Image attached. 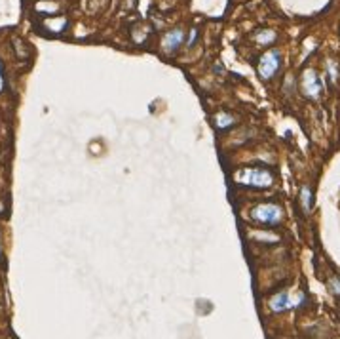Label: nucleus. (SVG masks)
<instances>
[{
    "instance_id": "obj_12",
    "label": "nucleus",
    "mask_w": 340,
    "mask_h": 339,
    "mask_svg": "<svg viewBox=\"0 0 340 339\" xmlns=\"http://www.w3.org/2000/svg\"><path fill=\"white\" fill-rule=\"evenodd\" d=\"M4 88V76H2V67H0V91Z\"/></svg>"
},
{
    "instance_id": "obj_3",
    "label": "nucleus",
    "mask_w": 340,
    "mask_h": 339,
    "mask_svg": "<svg viewBox=\"0 0 340 339\" xmlns=\"http://www.w3.org/2000/svg\"><path fill=\"white\" fill-rule=\"evenodd\" d=\"M277 69H279V52L277 50H270L268 54H264L260 57L258 72H260L262 78H270Z\"/></svg>"
},
{
    "instance_id": "obj_8",
    "label": "nucleus",
    "mask_w": 340,
    "mask_h": 339,
    "mask_svg": "<svg viewBox=\"0 0 340 339\" xmlns=\"http://www.w3.org/2000/svg\"><path fill=\"white\" fill-rule=\"evenodd\" d=\"M232 122H234V118H232L230 114H224V113L217 114V126H219V128H226V126H230Z\"/></svg>"
},
{
    "instance_id": "obj_9",
    "label": "nucleus",
    "mask_w": 340,
    "mask_h": 339,
    "mask_svg": "<svg viewBox=\"0 0 340 339\" xmlns=\"http://www.w3.org/2000/svg\"><path fill=\"white\" fill-rule=\"evenodd\" d=\"M274 38H276V33H274V31H266V33L256 35V40H258V42H264V44H270Z\"/></svg>"
},
{
    "instance_id": "obj_1",
    "label": "nucleus",
    "mask_w": 340,
    "mask_h": 339,
    "mask_svg": "<svg viewBox=\"0 0 340 339\" xmlns=\"http://www.w3.org/2000/svg\"><path fill=\"white\" fill-rule=\"evenodd\" d=\"M241 185H251V187H270L272 185V174L268 170H256V168H247L236 174Z\"/></svg>"
},
{
    "instance_id": "obj_2",
    "label": "nucleus",
    "mask_w": 340,
    "mask_h": 339,
    "mask_svg": "<svg viewBox=\"0 0 340 339\" xmlns=\"http://www.w3.org/2000/svg\"><path fill=\"white\" fill-rule=\"evenodd\" d=\"M253 219L266 225H276L281 219V208L276 204H260L253 210Z\"/></svg>"
},
{
    "instance_id": "obj_6",
    "label": "nucleus",
    "mask_w": 340,
    "mask_h": 339,
    "mask_svg": "<svg viewBox=\"0 0 340 339\" xmlns=\"http://www.w3.org/2000/svg\"><path fill=\"white\" fill-rule=\"evenodd\" d=\"M270 307H272V311H276V313H283V311H287V309L293 307V299L289 297V294L281 292V294H277L272 301H270Z\"/></svg>"
},
{
    "instance_id": "obj_5",
    "label": "nucleus",
    "mask_w": 340,
    "mask_h": 339,
    "mask_svg": "<svg viewBox=\"0 0 340 339\" xmlns=\"http://www.w3.org/2000/svg\"><path fill=\"white\" fill-rule=\"evenodd\" d=\"M304 90H306V95H310V97L319 95V82H318V76L314 71L304 72Z\"/></svg>"
},
{
    "instance_id": "obj_11",
    "label": "nucleus",
    "mask_w": 340,
    "mask_h": 339,
    "mask_svg": "<svg viewBox=\"0 0 340 339\" xmlns=\"http://www.w3.org/2000/svg\"><path fill=\"white\" fill-rule=\"evenodd\" d=\"M329 71H331V78L335 80L337 78V67H335V63H329Z\"/></svg>"
},
{
    "instance_id": "obj_10",
    "label": "nucleus",
    "mask_w": 340,
    "mask_h": 339,
    "mask_svg": "<svg viewBox=\"0 0 340 339\" xmlns=\"http://www.w3.org/2000/svg\"><path fill=\"white\" fill-rule=\"evenodd\" d=\"M329 288H331L333 294L340 295V280L339 278H331V280H329Z\"/></svg>"
},
{
    "instance_id": "obj_7",
    "label": "nucleus",
    "mask_w": 340,
    "mask_h": 339,
    "mask_svg": "<svg viewBox=\"0 0 340 339\" xmlns=\"http://www.w3.org/2000/svg\"><path fill=\"white\" fill-rule=\"evenodd\" d=\"M300 200H302V208H304V212H310L314 200H312V191H310V187H306V185H304L302 191H300Z\"/></svg>"
},
{
    "instance_id": "obj_4",
    "label": "nucleus",
    "mask_w": 340,
    "mask_h": 339,
    "mask_svg": "<svg viewBox=\"0 0 340 339\" xmlns=\"http://www.w3.org/2000/svg\"><path fill=\"white\" fill-rule=\"evenodd\" d=\"M183 38H185V33H183L181 29H175V31H171L170 35H166L162 46H164V50H166L168 54H171V52H175V50L183 44Z\"/></svg>"
}]
</instances>
